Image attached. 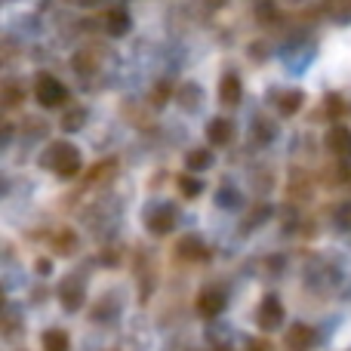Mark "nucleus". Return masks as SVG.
<instances>
[{"mask_svg": "<svg viewBox=\"0 0 351 351\" xmlns=\"http://www.w3.org/2000/svg\"><path fill=\"white\" fill-rule=\"evenodd\" d=\"M256 324H259L262 330H278L280 324H284V305L278 302L274 296H265L259 305V311H256Z\"/></svg>", "mask_w": 351, "mask_h": 351, "instance_id": "3", "label": "nucleus"}, {"mask_svg": "<svg viewBox=\"0 0 351 351\" xmlns=\"http://www.w3.org/2000/svg\"><path fill=\"white\" fill-rule=\"evenodd\" d=\"M210 152H206V148H200V152H191V154H188V170H194V173H197V170H206V167H210Z\"/></svg>", "mask_w": 351, "mask_h": 351, "instance_id": "15", "label": "nucleus"}, {"mask_svg": "<svg viewBox=\"0 0 351 351\" xmlns=\"http://www.w3.org/2000/svg\"><path fill=\"white\" fill-rule=\"evenodd\" d=\"M274 102H278V108L284 111V114H293V111L302 108V93L299 90H284L274 96Z\"/></svg>", "mask_w": 351, "mask_h": 351, "instance_id": "11", "label": "nucleus"}, {"mask_svg": "<svg viewBox=\"0 0 351 351\" xmlns=\"http://www.w3.org/2000/svg\"><path fill=\"white\" fill-rule=\"evenodd\" d=\"M105 28H108V34H111V37L127 34V31H130V16H127L123 10H111V12H108V19H105Z\"/></svg>", "mask_w": 351, "mask_h": 351, "instance_id": "10", "label": "nucleus"}, {"mask_svg": "<svg viewBox=\"0 0 351 351\" xmlns=\"http://www.w3.org/2000/svg\"><path fill=\"white\" fill-rule=\"evenodd\" d=\"M80 123H84V108H74V111H68V114H65L62 127H65V130H77Z\"/></svg>", "mask_w": 351, "mask_h": 351, "instance_id": "16", "label": "nucleus"}, {"mask_svg": "<svg viewBox=\"0 0 351 351\" xmlns=\"http://www.w3.org/2000/svg\"><path fill=\"white\" fill-rule=\"evenodd\" d=\"M179 188H182V194H185V197H197V194H200V182L188 179V176H182V179H179Z\"/></svg>", "mask_w": 351, "mask_h": 351, "instance_id": "17", "label": "nucleus"}, {"mask_svg": "<svg viewBox=\"0 0 351 351\" xmlns=\"http://www.w3.org/2000/svg\"><path fill=\"white\" fill-rule=\"evenodd\" d=\"M43 348L47 351H68L71 348L68 333H62V330H49V333H43Z\"/></svg>", "mask_w": 351, "mask_h": 351, "instance_id": "13", "label": "nucleus"}, {"mask_svg": "<svg viewBox=\"0 0 351 351\" xmlns=\"http://www.w3.org/2000/svg\"><path fill=\"white\" fill-rule=\"evenodd\" d=\"M179 256H185V259H204L206 250L197 237H185V241L179 243Z\"/></svg>", "mask_w": 351, "mask_h": 351, "instance_id": "14", "label": "nucleus"}, {"mask_svg": "<svg viewBox=\"0 0 351 351\" xmlns=\"http://www.w3.org/2000/svg\"><path fill=\"white\" fill-rule=\"evenodd\" d=\"M176 225V210L173 206H160L154 216H148V228L154 231V234H167V231H173Z\"/></svg>", "mask_w": 351, "mask_h": 351, "instance_id": "7", "label": "nucleus"}, {"mask_svg": "<svg viewBox=\"0 0 351 351\" xmlns=\"http://www.w3.org/2000/svg\"><path fill=\"white\" fill-rule=\"evenodd\" d=\"M327 145L333 148L336 154H351V130L333 127V130L327 133Z\"/></svg>", "mask_w": 351, "mask_h": 351, "instance_id": "9", "label": "nucleus"}, {"mask_svg": "<svg viewBox=\"0 0 351 351\" xmlns=\"http://www.w3.org/2000/svg\"><path fill=\"white\" fill-rule=\"evenodd\" d=\"M34 99L43 105V108H56V105H62L68 99V90H65V84H62L59 77L40 71L34 77Z\"/></svg>", "mask_w": 351, "mask_h": 351, "instance_id": "2", "label": "nucleus"}, {"mask_svg": "<svg viewBox=\"0 0 351 351\" xmlns=\"http://www.w3.org/2000/svg\"><path fill=\"white\" fill-rule=\"evenodd\" d=\"M59 296H62V305H65L68 311H74V308H80V305H84V287H80V284L71 287V280H68V284L62 287Z\"/></svg>", "mask_w": 351, "mask_h": 351, "instance_id": "12", "label": "nucleus"}, {"mask_svg": "<svg viewBox=\"0 0 351 351\" xmlns=\"http://www.w3.org/2000/svg\"><path fill=\"white\" fill-rule=\"evenodd\" d=\"M222 308H225V293L222 290H204L197 296V315H204V317H216V315H222Z\"/></svg>", "mask_w": 351, "mask_h": 351, "instance_id": "4", "label": "nucleus"}, {"mask_svg": "<svg viewBox=\"0 0 351 351\" xmlns=\"http://www.w3.org/2000/svg\"><path fill=\"white\" fill-rule=\"evenodd\" d=\"M247 351H271V342H265V339H253V342H247Z\"/></svg>", "mask_w": 351, "mask_h": 351, "instance_id": "18", "label": "nucleus"}, {"mask_svg": "<svg viewBox=\"0 0 351 351\" xmlns=\"http://www.w3.org/2000/svg\"><path fill=\"white\" fill-rule=\"evenodd\" d=\"M287 346H290L293 351H305L315 346V330L305 327V324H296V327L287 333Z\"/></svg>", "mask_w": 351, "mask_h": 351, "instance_id": "6", "label": "nucleus"}, {"mask_svg": "<svg viewBox=\"0 0 351 351\" xmlns=\"http://www.w3.org/2000/svg\"><path fill=\"white\" fill-rule=\"evenodd\" d=\"M40 164L47 170H53L56 176H62V179H71V176L80 173V152L74 145H68V142H53L43 152Z\"/></svg>", "mask_w": 351, "mask_h": 351, "instance_id": "1", "label": "nucleus"}, {"mask_svg": "<svg viewBox=\"0 0 351 351\" xmlns=\"http://www.w3.org/2000/svg\"><path fill=\"white\" fill-rule=\"evenodd\" d=\"M219 99H222L225 105L241 102V80H237L234 74H225L222 77V84H219Z\"/></svg>", "mask_w": 351, "mask_h": 351, "instance_id": "8", "label": "nucleus"}, {"mask_svg": "<svg viewBox=\"0 0 351 351\" xmlns=\"http://www.w3.org/2000/svg\"><path fill=\"white\" fill-rule=\"evenodd\" d=\"M206 139H210L213 145H228V142L234 139V123H231L228 117H216V121L206 127Z\"/></svg>", "mask_w": 351, "mask_h": 351, "instance_id": "5", "label": "nucleus"}]
</instances>
